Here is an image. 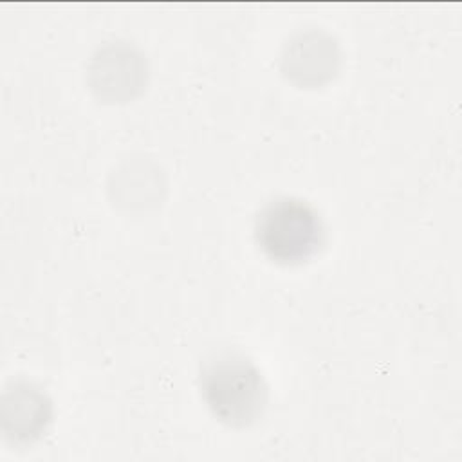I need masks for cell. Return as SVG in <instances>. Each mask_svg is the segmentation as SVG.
Wrapping results in <instances>:
<instances>
[{
    "instance_id": "3",
    "label": "cell",
    "mask_w": 462,
    "mask_h": 462,
    "mask_svg": "<svg viewBox=\"0 0 462 462\" xmlns=\"http://www.w3.org/2000/svg\"><path fill=\"white\" fill-rule=\"evenodd\" d=\"M337 65V43L321 29L296 32L282 52L283 74L300 85H319L330 79Z\"/></svg>"
},
{
    "instance_id": "1",
    "label": "cell",
    "mask_w": 462,
    "mask_h": 462,
    "mask_svg": "<svg viewBox=\"0 0 462 462\" xmlns=\"http://www.w3.org/2000/svg\"><path fill=\"white\" fill-rule=\"evenodd\" d=\"M200 390L211 413L235 428L258 420L269 395L260 370L236 352H220L204 363Z\"/></svg>"
},
{
    "instance_id": "2",
    "label": "cell",
    "mask_w": 462,
    "mask_h": 462,
    "mask_svg": "<svg viewBox=\"0 0 462 462\" xmlns=\"http://www.w3.org/2000/svg\"><path fill=\"white\" fill-rule=\"evenodd\" d=\"M254 238L276 263L296 265L312 258L325 240L319 213L305 200L278 197L256 215Z\"/></svg>"
},
{
    "instance_id": "4",
    "label": "cell",
    "mask_w": 462,
    "mask_h": 462,
    "mask_svg": "<svg viewBox=\"0 0 462 462\" xmlns=\"http://www.w3.org/2000/svg\"><path fill=\"white\" fill-rule=\"evenodd\" d=\"M4 430L14 440H34L51 420V402L32 384H14L4 393Z\"/></svg>"
},
{
    "instance_id": "5",
    "label": "cell",
    "mask_w": 462,
    "mask_h": 462,
    "mask_svg": "<svg viewBox=\"0 0 462 462\" xmlns=\"http://www.w3.org/2000/svg\"><path fill=\"white\" fill-rule=\"evenodd\" d=\"M141 56L128 45H108L99 49L92 61V88L99 96L119 99L121 96H132L143 81V72H121L141 69Z\"/></svg>"
}]
</instances>
